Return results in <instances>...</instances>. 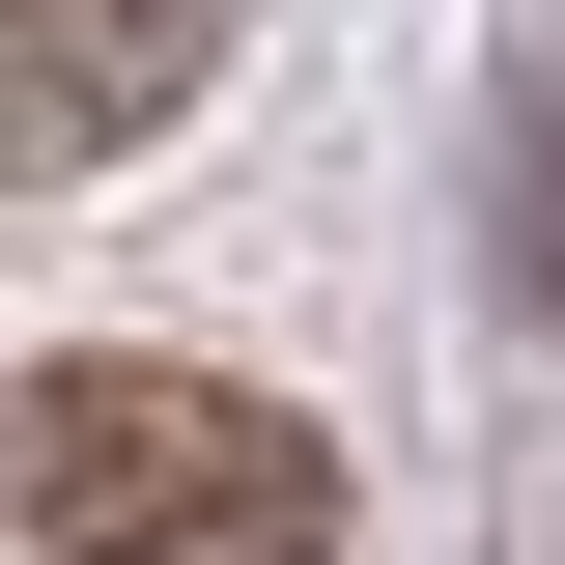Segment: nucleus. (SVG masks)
Instances as JSON below:
<instances>
[{
    "mask_svg": "<svg viewBox=\"0 0 565 565\" xmlns=\"http://www.w3.org/2000/svg\"><path fill=\"white\" fill-rule=\"evenodd\" d=\"M0 537L29 565H340V452L170 340H57L0 396Z\"/></svg>",
    "mask_w": 565,
    "mask_h": 565,
    "instance_id": "obj_1",
    "label": "nucleus"
},
{
    "mask_svg": "<svg viewBox=\"0 0 565 565\" xmlns=\"http://www.w3.org/2000/svg\"><path fill=\"white\" fill-rule=\"evenodd\" d=\"M226 57V0H0V170H114Z\"/></svg>",
    "mask_w": 565,
    "mask_h": 565,
    "instance_id": "obj_2",
    "label": "nucleus"
},
{
    "mask_svg": "<svg viewBox=\"0 0 565 565\" xmlns=\"http://www.w3.org/2000/svg\"><path fill=\"white\" fill-rule=\"evenodd\" d=\"M509 282H537V311H565V85H537V114H509Z\"/></svg>",
    "mask_w": 565,
    "mask_h": 565,
    "instance_id": "obj_3",
    "label": "nucleus"
}]
</instances>
